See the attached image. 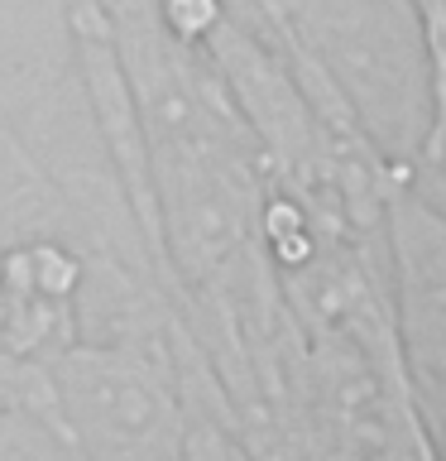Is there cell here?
Segmentation results:
<instances>
[{
    "label": "cell",
    "instance_id": "1",
    "mask_svg": "<svg viewBox=\"0 0 446 461\" xmlns=\"http://www.w3.org/2000/svg\"><path fill=\"white\" fill-rule=\"evenodd\" d=\"M82 274L67 245L49 236L20 240L0 255V356L43 360L82 341Z\"/></svg>",
    "mask_w": 446,
    "mask_h": 461
}]
</instances>
